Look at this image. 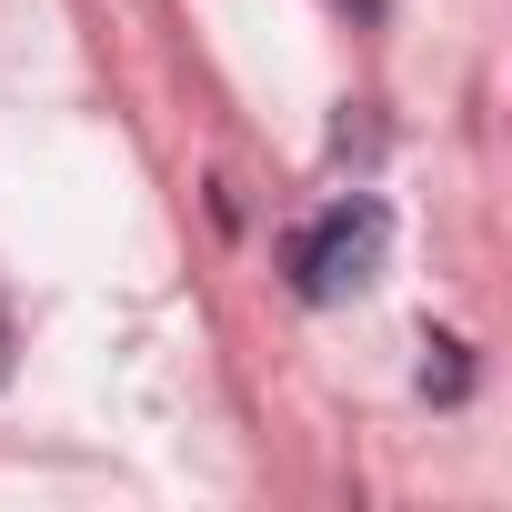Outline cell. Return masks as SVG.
I'll return each mask as SVG.
<instances>
[{
    "mask_svg": "<svg viewBox=\"0 0 512 512\" xmlns=\"http://www.w3.org/2000/svg\"><path fill=\"white\" fill-rule=\"evenodd\" d=\"M382 251H392V211H382L372 191H342L322 221L292 231V292H302L312 312L362 302V292L382 282Z\"/></svg>",
    "mask_w": 512,
    "mask_h": 512,
    "instance_id": "1",
    "label": "cell"
},
{
    "mask_svg": "<svg viewBox=\"0 0 512 512\" xmlns=\"http://www.w3.org/2000/svg\"><path fill=\"white\" fill-rule=\"evenodd\" d=\"M442 362H422V392H442V402H462L472 392V362H462V342H432Z\"/></svg>",
    "mask_w": 512,
    "mask_h": 512,
    "instance_id": "2",
    "label": "cell"
},
{
    "mask_svg": "<svg viewBox=\"0 0 512 512\" xmlns=\"http://www.w3.org/2000/svg\"><path fill=\"white\" fill-rule=\"evenodd\" d=\"M11 352H21V332H11V312H0V382H11Z\"/></svg>",
    "mask_w": 512,
    "mask_h": 512,
    "instance_id": "3",
    "label": "cell"
},
{
    "mask_svg": "<svg viewBox=\"0 0 512 512\" xmlns=\"http://www.w3.org/2000/svg\"><path fill=\"white\" fill-rule=\"evenodd\" d=\"M342 11H352V21H382V11H392V0H342Z\"/></svg>",
    "mask_w": 512,
    "mask_h": 512,
    "instance_id": "4",
    "label": "cell"
}]
</instances>
